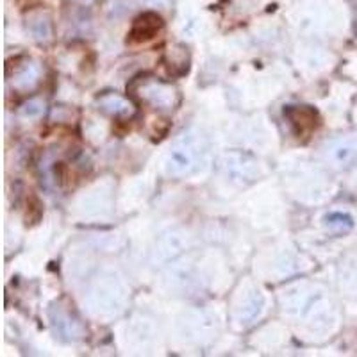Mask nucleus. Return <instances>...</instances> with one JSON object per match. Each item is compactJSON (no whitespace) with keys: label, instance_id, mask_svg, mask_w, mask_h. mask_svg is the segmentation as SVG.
Masks as SVG:
<instances>
[{"label":"nucleus","instance_id":"nucleus-4","mask_svg":"<svg viewBox=\"0 0 357 357\" xmlns=\"http://www.w3.org/2000/svg\"><path fill=\"white\" fill-rule=\"evenodd\" d=\"M162 18L159 17L158 13L146 11L143 15H139L136 20H134L132 27H130L129 33V41L130 43H145V41H151L161 33L162 29Z\"/></svg>","mask_w":357,"mask_h":357},{"label":"nucleus","instance_id":"nucleus-10","mask_svg":"<svg viewBox=\"0 0 357 357\" xmlns=\"http://www.w3.org/2000/svg\"><path fill=\"white\" fill-rule=\"evenodd\" d=\"M41 111H43V104L40 100H29L22 107V114H25V116H38Z\"/></svg>","mask_w":357,"mask_h":357},{"label":"nucleus","instance_id":"nucleus-12","mask_svg":"<svg viewBox=\"0 0 357 357\" xmlns=\"http://www.w3.org/2000/svg\"><path fill=\"white\" fill-rule=\"evenodd\" d=\"M72 2H75V4H81V6H91L93 2H97V0H72Z\"/></svg>","mask_w":357,"mask_h":357},{"label":"nucleus","instance_id":"nucleus-2","mask_svg":"<svg viewBox=\"0 0 357 357\" xmlns=\"http://www.w3.org/2000/svg\"><path fill=\"white\" fill-rule=\"evenodd\" d=\"M127 93L132 100L154 107L159 111L175 109L181 100L178 91L172 82L159 79L151 73L132 79L127 86Z\"/></svg>","mask_w":357,"mask_h":357},{"label":"nucleus","instance_id":"nucleus-9","mask_svg":"<svg viewBox=\"0 0 357 357\" xmlns=\"http://www.w3.org/2000/svg\"><path fill=\"white\" fill-rule=\"evenodd\" d=\"M38 77H40V70H38L36 65H27L17 77H15V86L18 89H29L33 88L38 82Z\"/></svg>","mask_w":357,"mask_h":357},{"label":"nucleus","instance_id":"nucleus-5","mask_svg":"<svg viewBox=\"0 0 357 357\" xmlns=\"http://www.w3.org/2000/svg\"><path fill=\"white\" fill-rule=\"evenodd\" d=\"M98 107H100L104 113L111 114V116H118V118H126L130 116V114L136 111L132 102L126 97H120L116 93H106L98 97Z\"/></svg>","mask_w":357,"mask_h":357},{"label":"nucleus","instance_id":"nucleus-7","mask_svg":"<svg viewBox=\"0 0 357 357\" xmlns=\"http://www.w3.org/2000/svg\"><path fill=\"white\" fill-rule=\"evenodd\" d=\"M27 25L38 41H49L52 38V24H50V18L43 13H34L33 17L29 18Z\"/></svg>","mask_w":357,"mask_h":357},{"label":"nucleus","instance_id":"nucleus-6","mask_svg":"<svg viewBox=\"0 0 357 357\" xmlns=\"http://www.w3.org/2000/svg\"><path fill=\"white\" fill-rule=\"evenodd\" d=\"M162 65L168 66V73L172 77H178L188 73L190 68V57H188V50H170L162 57Z\"/></svg>","mask_w":357,"mask_h":357},{"label":"nucleus","instance_id":"nucleus-8","mask_svg":"<svg viewBox=\"0 0 357 357\" xmlns=\"http://www.w3.org/2000/svg\"><path fill=\"white\" fill-rule=\"evenodd\" d=\"M325 223H327V227L331 231L337 232V234L349 232L354 225L352 218L349 215H343V213H331V215L325 216Z\"/></svg>","mask_w":357,"mask_h":357},{"label":"nucleus","instance_id":"nucleus-3","mask_svg":"<svg viewBox=\"0 0 357 357\" xmlns=\"http://www.w3.org/2000/svg\"><path fill=\"white\" fill-rule=\"evenodd\" d=\"M284 118L296 138H305L320 126L318 111L311 106H286Z\"/></svg>","mask_w":357,"mask_h":357},{"label":"nucleus","instance_id":"nucleus-1","mask_svg":"<svg viewBox=\"0 0 357 357\" xmlns=\"http://www.w3.org/2000/svg\"><path fill=\"white\" fill-rule=\"evenodd\" d=\"M209 154V143L200 132L183 134L167 155V174L172 177H190L204 168Z\"/></svg>","mask_w":357,"mask_h":357},{"label":"nucleus","instance_id":"nucleus-11","mask_svg":"<svg viewBox=\"0 0 357 357\" xmlns=\"http://www.w3.org/2000/svg\"><path fill=\"white\" fill-rule=\"evenodd\" d=\"M146 2H149V4H152V6H162V8H167L172 0H146Z\"/></svg>","mask_w":357,"mask_h":357}]
</instances>
